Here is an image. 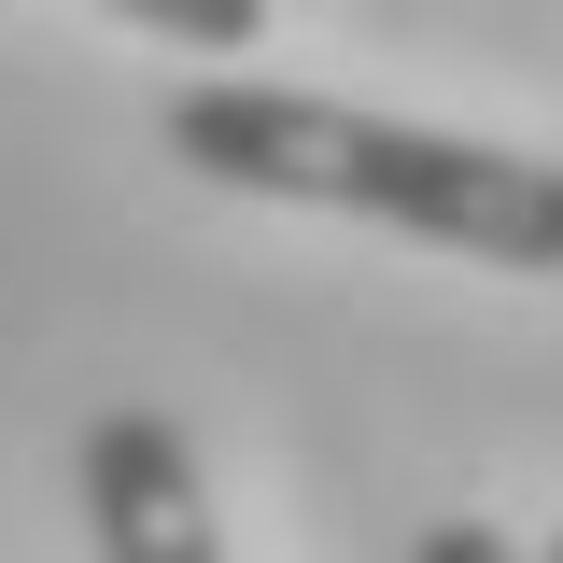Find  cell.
<instances>
[{
    "mask_svg": "<svg viewBox=\"0 0 563 563\" xmlns=\"http://www.w3.org/2000/svg\"><path fill=\"white\" fill-rule=\"evenodd\" d=\"M169 155L225 198L352 211V225H395V240H437V254L563 282V169L507 155V141L395 128V113H352V99H310V85H184Z\"/></svg>",
    "mask_w": 563,
    "mask_h": 563,
    "instance_id": "cell-1",
    "label": "cell"
},
{
    "mask_svg": "<svg viewBox=\"0 0 563 563\" xmlns=\"http://www.w3.org/2000/svg\"><path fill=\"white\" fill-rule=\"evenodd\" d=\"M85 536L99 563H225L211 536V479L169 409H99L85 422Z\"/></svg>",
    "mask_w": 563,
    "mask_h": 563,
    "instance_id": "cell-2",
    "label": "cell"
},
{
    "mask_svg": "<svg viewBox=\"0 0 563 563\" xmlns=\"http://www.w3.org/2000/svg\"><path fill=\"white\" fill-rule=\"evenodd\" d=\"M99 14H128V29L184 43V57H254L268 43V0H99Z\"/></svg>",
    "mask_w": 563,
    "mask_h": 563,
    "instance_id": "cell-3",
    "label": "cell"
},
{
    "mask_svg": "<svg viewBox=\"0 0 563 563\" xmlns=\"http://www.w3.org/2000/svg\"><path fill=\"white\" fill-rule=\"evenodd\" d=\"M409 563H536V550H521L507 521H437V536H422Z\"/></svg>",
    "mask_w": 563,
    "mask_h": 563,
    "instance_id": "cell-4",
    "label": "cell"
},
{
    "mask_svg": "<svg viewBox=\"0 0 563 563\" xmlns=\"http://www.w3.org/2000/svg\"><path fill=\"white\" fill-rule=\"evenodd\" d=\"M536 563H563V536H550V550H536Z\"/></svg>",
    "mask_w": 563,
    "mask_h": 563,
    "instance_id": "cell-5",
    "label": "cell"
}]
</instances>
